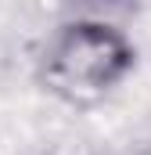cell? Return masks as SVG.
Wrapping results in <instances>:
<instances>
[{
  "instance_id": "obj_1",
  "label": "cell",
  "mask_w": 151,
  "mask_h": 155,
  "mask_svg": "<svg viewBox=\"0 0 151 155\" xmlns=\"http://www.w3.org/2000/svg\"><path fill=\"white\" fill-rule=\"evenodd\" d=\"M133 61L126 29L65 18L40 54V83L69 108H94L130 76Z\"/></svg>"
},
{
  "instance_id": "obj_2",
  "label": "cell",
  "mask_w": 151,
  "mask_h": 155,
  "mask_svg": "<svg viewBox=\"0 0 151 155\" xmlns=\"http://www.w3.org/2000/svg\"><path fill=\"white\" fill-rule=\"evenodd\" d=\"M61 7H65V18L101 22V25H115V29H126L140 15V0H65Z\"/></svg>"
}]
</instances>
